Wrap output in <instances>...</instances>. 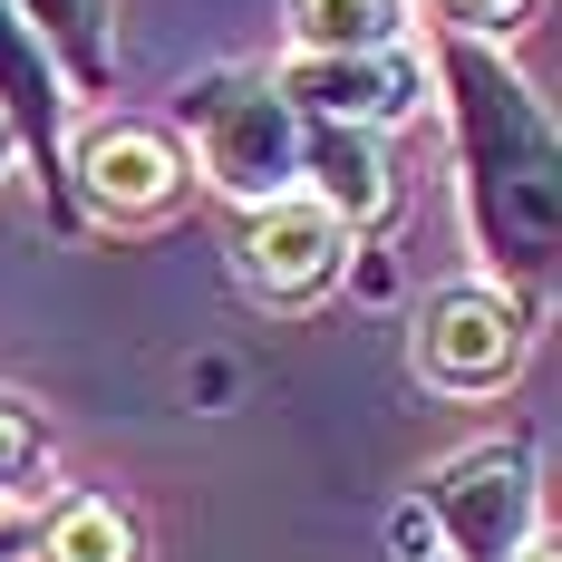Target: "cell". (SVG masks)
Listing matches in <instances>:
<instances>
[{"instance_id":"cell-1","label":"cell","mask_w":562,"mask_h":562,"mask_svg":"<svg viewBox=\"0 0 562 562\" xmlns=\"http://www.w3.org/2000/svg\"><path fill=\"white\" fill-rule=\"evenodd\" d=\"M437 98H447V136H456L465 233L485 262L475 281H495L533 311L562 252V126L505 49L456 40V30H437Z\"/></svg>"},{"instance_id":"cell-2","label":"cell","mask_w":562,"mask_h":562,"mask_svg":"<svg viewBox=\"0 0 562 562\" xmlns=\"http://www.w3.org/2000/svg\"><path fill=\"white\" fill-rule=\"evenodd\" d=\"M175 146H194L184 166L214 194H233L243 214L301 194V116L272 88V68H204L175 98Z\"/></svg>"},{"instance_id":"cell-3","label":"cell","mask_w":562,"mask_h":562,"mask_svg":"<svg viewBox=\"0 0 562 562\" xmlns=\"http://www.w3.org/2000/svg\"><path fill=\"white\" fill-rule=\"evenodd\" d=\"M417 524L427 543H447V562H514L543 533V437L533 427H495L465 437L417 475Z\"/></svg>"},{"instance_id":"cell-4","label":"cell","mask_w":562,"mask_h":562,"mask_svg":"<svg viewBox=\"0 0 562 562\" xmlns=\"http://www.w3.org/2000/svg\"><path fill=\"white\" fill-rule=\"evenodd\" d=\"M524 349H533V311L514 291L447 281V291H427V311L407 330V369L437 397H505L524 379Z\"/></svg>"},{"instance_id":"cell-5","label":"cell","mask_w":562,"mask_h":562,"mask_svg":"<svg viewBox=\"0 0 562 562\" xmlns=\"http://www.w3.org/2000/svg\"><path fill=\"white\" fill-rule=\"evenodd\" d=\"M68 194H78V214H108V224H166L194 194V166H184L175 126L108 116V126H88L68 146Z\"/></svg>"},{"instance_id":"cell-6","label":"cell","mask_w":562,"mask_h":562,"mask_svg":"<svg viewBox=\"0 0 562 562\" xmlns=\"http://www.w3.org/2000/svg\"><path fill=\"white\" fill-rule=\"evenodd\" d=\"M349 233L311 204V194H281V204H252L243 233H233V272L243 291L262 301V311H311V301H330L339 272H349Z\"/></svg>"},{"instance_id":"cell-7","label":"cell","mask_w":562,"mask_h":562,"mask_svg":"<svg viewBox=\"0 0 562 562\" xmlns=\"http://www.w3.org/2000/svg\"><path fill=\"white\" fill-rule=\"evenodd\" d=\"M0 136H10V156L40 175V204H49L58 233H78V194H68V88H58L49 49L30 40V20L0 0Z\"/></svg>"},{"instance_id":"cell-8","label":"cell","mask_w":562,"mask_h":562,"mask_svg":"<svg viewBox=\"0 0 562 562\" xmlns=\"http://www.w3.org/2000/svg\"><path fill=\"white\" fill-rule=\"evenodd\" d=\"M272 88L291 98V116H311V126H369V136H397L407 116L427 108V58H417V49L291 58V68H272Z\"/></svg>"},{"instance_id":"cell-9","label":"cell","mask_w":562,"mask_h":562,"mask_svg":"<svg viewBox=\"0 0 562 562\" xmlns=\"http://www.w3.org/2000/svg\"><path fill=\"white\" fill-rule=\"evenodd\" d=\"M301 194H311L349 243H379V233L397 224V204H407L389 136H369V126H311V116H301Z\"/></svg>"},{"instance_id":"cell-10","label":"cell","mask_w":562,"mask_h":562,"mask_svg":"<svg viewBox=\"0 0 562 562\" xmlns=\"http://www.w3.org/2000/svg\"><path fill=\"white\" fill-rule=\"evenodd\" d=\"M10 10H20V20H30V40L49 49L68 108L116 88V0H10Z\"/></svg>"},{"instance_id":"cell-11","label":"cell","mask_w":562,"mask_h":562,"mask_svg":"<svg viewBox=\"0 0 562 562\" xmlns=\"http://www.w3.org/2000/svg\"><path fill=\"white\" fill-rule=\"evenodd\" d=\"M30 562H146V524L108 485H58L30 524Z\"/></svg>"},{"instance_id":"cell-12","label":"cell","mask_w":562,"mask_h":562,"mask_svg":"<svg viewBox=\"0 0 562 562\" xmlns=\"http://www.w3.org/2000/svg\"><path fill=\"white\" fill-rule=\"evenodd\" d=\"M407 49V0H291V58Z\"/></svg>"},{"instance_id":"cell-13","label":"cell","mask_w":562,"mask_h":562,"mask_svg":"<svg viewBox=\"0 0 562 562\" xmlns=\"http://www.w3.org/2000/svg\"><path fill=\"white\" fill-rule=\"evenodd\" d=\"M58 475V447H49V417L30 407L20 389H0V505H20V514H40L58 495L49 485Z\"/></svg>"},{"instance_id":"cell-14","label":"cell","mask_w":562,"mask_h":562,"mask_svg":"<svg viewBox=\"0 0 562 562\" xmlns=\"http://www.w3.org/2000/svg\"><path fill=\"white\" fill-rule=\"evenodd\" d=\"M524 10H533V0H437V20H447L456 40H485V49H505Z\"/></svg>"},{"instance_id":"cell-15","label":"cell","mask_w":562,"mask_h":562,"mask_svg":"<svg viewBox=\"0 0 562 562\" xmlns=\"http://www.w3.org/2000/svg\"><path fill=\"white\" fill-rule=\"evenodd\" d=\"M30 524H40V514L0 505V562H30Z\"/></svg>"},{"instance_id":"cell-16","label":"cell","mask_w":562,"mask_h":562,"mask_svg":"<svg viewBox=\"0 0 562 562\" xmlns=\"http://www.w3.org/2000/svg\"><path fill=\"white\" fill-rule=\"evenodd\" d=\"M514 562H562V553H553V524H543V533H533V543H524Z\"/></svg>"},{"instance_id":"cell-17","label":"cell","mask_w":562,"mask_h":562,"mask_svg":"<svg viewBox=\"0 0 562 562\" xmlns=\"http://www.w3.org/2000/svg\"><path fill=\"white\" fill-rule=\"evenodd\" d=\"M10 166H20V156H10V136H0V175H10Z\"/></svg>"}]
</instances>
